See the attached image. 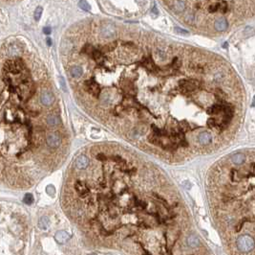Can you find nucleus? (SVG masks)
<instances>
[{"mask_svg":"<svg viewBox=\"0 0 255 255\" xmlns=\"http://www.w3.org/2000/svg\"><path fill=\"white\" fill-rule=\"evenodd\" d=\"M78 101L99 122L161 161L221 152L242 128L246 94L220 55L137 27L83 21L61 45Z\"/></svg>","mask_w":255,"mask_h":255,"instance_id":"nucleus-1","label":"nucleus"},{"mask_svg":"<svg viewBox=\"0 0 255 255\" xmlns=\"http://www.w3.org/2000/svg\"><path fill=\"white\" fill-rule=\"evenodd\" d=\"M47 84L38 61L21 43L0 50V178L12 184L29 185L61 160L47 144L50 135L64 132L59 113L41 102Z\"/></svg>","mask_w":255,"mask_h":255,"instance_id":"nucleus-2","label":"nucleus"},{"mask_svg":"<svg viewBox=\"0 0 255 255\" xmlns=\"http://www.w3.org/2000/svg\"><path fill=\"white\" fill-rule=\"evenodd\" d=\"M206 193L220 232L231 241L246 235L255 243V148L236 150L212 164Z\"/></svg>","mask_w":255,"mask_h":255,"instance_id":"nucleus-3","label":"nucleus"},{"mask_svg":"<svg viewBox=\"0 0 255 255\" xmlns=\"http://www.w3.org/2000/svg\"><path fill=\"white\" fill-rule=\"evenodd\" d=\"M180 24L192 33L222 37L255 20V1H161Z\"/></svg>","mask_w":255,"mask_h":255,"instance_id":"nucleus-4","label":"nucleus"},{"mask_svg":"<svg viewBox=\"0 0 255 255\" xmlns=\"http://www.w3.org/2000/svg\"><path fill=\"white\" fill-rule=\"evenodd\" d=\"M89 157L87 156V155H79L78 156L76 157L75 161H74V165L73 167H75L76 169L78 170H83L86 169L89 165Z\"/></svg>","mask_w":255,"mask_h":255,"instance_id":"nucleus-5","label":"nucleus"},{"mask_svg":"<svg viewBox=\"0 0 255 255\" xmlns=\"http://www.w3.org/2000/svg\"><path fill=\"white\" fill-rule=\"evenodd\" d=\"M186 244L191 249H197V248H200L201 246L200 239H199L194 233L188 234V236L186 237Z\"/></svg>","mask_w":255,"mask_h":255,"instance_id":"nucleus-6","label":"nucleus"},{"mask_svg":"<svg viewBox=\"0 0 255 255\" xmlns=\"http://www.w3.org/2000/svg\"><path fill=\"white\" fill-rule=\"evenodd\" d=\"M54 239L58 244H64L70 239V235L66 231H58V232L55 233Z\"/></svg>","mask_w":255,"mask_h":255,"instance_id":"nucleus-7","label":"nucleus"},{"mask_svg":"<svg viewBox=\"0 0 255 255\" xmlns=\"http://www.w3.org/2000/svg\"><path fill=\"white\" fill-rule=\"evenodd\" d=\"M49 226H50V221H49V219H48L46 216H43V217H41L40 219H39V221H38V226H39V228H40V229L46 230V229H48Z\"/></svg>","mask_w":255,"mask_h":255,"instance_id":"nucleus-8","label":"nucleus"},{"mask_svg":"<svg viewBox=\"0 0 255 255\" xmlns=\"http://www.w3.org/2000/svg\"><path fill=\"white\" fill-rule=\"evenodd\" d=\"M23 202H24V203H26V204H28V205L32 204V203L34 202V196L32 195V194H30V193L26 194L25 196H24Z\"/></svg>","mask_w":255,"mask_h":255,"instance_id":"nucleus-9","label":"nucleus"},{"mask_svg":"<svg viewBox=\"0 0 255 255\" xmlns=\"http://www.w3.org/2000/svg\"><path fill=\"white\" fill-rule=\"evenodd\" d=\"M42 12H43V9H42L41 7H37L36 9L35 14H34V17H35V19H36V21H38L39 18H40L41 14H42Z\"/></svg>","mask_w":255,"mask_h":255,"instance_id":"nucleus-10","label":"nucleus"},{"mask_svg":"<svg viewBox=\"0 0 255 255\" xmlns=\"http://www.w3.org/2000/svg\"><path fill=\"white\" fill-rule=\"evenodd\" d=\"M79 6H81L82 9L86 10V11H88L90 10V5L87 3L86 1H81V2H79Z\"/></svg>","mask_w":255,"mask_h":255,"instance_id":"nucleus-11","label":"nucleus"},{"mask_svg":"<svg viewBox=\"0 0 255 255\" xmlns=\"http://www.w3.org/2000/svg\"><path fill=\"white\" fill-rule=\"evenodd\" d=\"M46 191H47V193L49 194V195H53V194H54V192H55L54 188L52 185H49V186H48V187L46 188Z\"/></svg>","mask_w":255,"mask_h":255,"instance_id":"nucleus-12","label":"nucleus"},{"mask_svg":"<svg viewBox=\"0 0 255 255\" xmlns=\"http://www.w3.org/2000/svg\"><path fill=\"white\" fill-rule=\"evenodd\" d=\"M44 33L45 34H50L51 33V29L50 28H44Z\"/></svg>","mask_w":255,"mask_h":255,"instance_id":"nucleus-13","label":"nucleus"},{"mask_svg":"<svg viewBox=\"0 0 255 255\" xmlns=\"http://www.w3.org/2000/svg\"><path fill=\"white\" fill-rule=\"evenodd\" d=\"M47 42H48V44H49V45H51V38L50 37L47 38Z\"/></svg>","mask_w":255,"mask_h":255,"instance_id":"nucleus-14","label":"nucleus"},{"mask_svg":"<svg viewBox=\"0 0 255 255\" xmlns=\"http://www.w3.org/2000/svg\"><path fill=\"white\" fill-rule=\"evenodd\" d=\"M89 255H97V254H95V253H92V254H89Z\"/></svg>","mask_w":255,"mask_h":255,"instance_id":"nucleus-15","label":"nucleus"}]
</instances>
